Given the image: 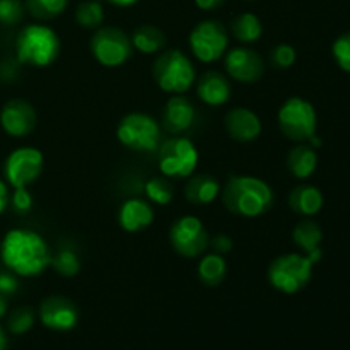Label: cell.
<instances>
[{
  "label": "cell",
  "mask_w": 350,
  "mask_h": 350,
  "mask_svg": "<svg viewBox=\"0 0 350 350\" xmlns=\"http://www.w3.org/2000/svg\"><path fill=\"white\" fill-rule=\"evenodd\" d=\"M3 265L19 277H38L51 265L50 246L40 232L33 229H12L0 245Z\"/></svg>",
  "instance_id": "1"
},
{
  "label": "cell",
  "mask_w": 350,
  "mask_h": 350,
  "mask_svg": "<svg viewBox=\"0 0 350 350\" xmlns=\"http://www.w3.org/2000/svg\"><path fill=\"white\" fill-rule=\"evenodd\" d=\"M222 202L231 214L255 219L267 214L273 205V190L262 178L238 174L231 176L221 190Z\"/></svg>",
  "instance_id": "2"
},
{
  "label": "cell",
  "mask_w": 350,
  "mask_h": 350,
  "mask_svg": "<svg viewBox=\"0 0 350 350\" xmlns=\"http://www.w3.org/2000/svg\"><path fill=\"white\" fill-rule=\"evenodd\" d=\"M60 38L46 24H27L16 40L17 60L29 67H48L60 55Z\"/></svg>",
  "instance_id": "3"
},
{
  "label": "cell",
  "mask_w": 350,
  "mask_h": 350,
  "mask_svg": "<svg viewBox=\"0 0 350 350\" xmlns=\"http://www.w3.org/2000/svg\"><path fill=\"white\" fill-rule=\"evenodd\" d=\"M156 84L170 94H185L197 82L193 62L185 51L166 50L156 58L152 68Z\"/></svg>",
  "instance_id": "4"
},
{
  "label": "cell",
  "mask_w": 350,
  "mask_h": 350,
  "mask_svg": "<svg viewBox=\"0 0 350 350\" xmlns=\"http://www.w3.org/2000/svg\"><path fill=\"white\" fill-rule=\"evenodd\" d=\"M314 263L303 253H286L269 265V282L284 294H296L310 284Z\"/></svg>",
  "instance_id": "5"
},
{
  "label": "cell",
  "mask_w": 350,
  "mask_h": 350,
  "mask_svg": "<svg viewBox=\"0 0 350 350\" xmlns=\"http://www.w3.org/2000/svg\"><path fill=\"white\" fill-rule=\"evenodd\" d=\"M116 139L135 152H156L161 144V126L147 113H129L116 126Z\"/></svg>",
  "instance_id": "6"
},
{
  "label": "cell",
  "mask_w": 350,
  "mask_h": 350,
  "mask_svg": "<svg viewBox=\"0 0 350 350\" xmlns=\"http://www.w3.org/2000/svg\"><path fill=\"white\" fill-rule=\"evenodd\" d=\"M277 122L280 132L294 142H308L311 137L317 135V109L304 98L294 96L282 103L277 113Z\"/></svg>",
  "instance_id": "7"
},
{
  "label": "cell",
  "mask_w": 350,
  "mask_h": 350,
  "mask_svg": "<svg viewBox=\"0 0 350 350\" xmlns=\"http://www.w3.org/2000/svg\"><path fill=\"white\" fill-rule=\"evenodd\" d=\"M159 170L166 178L185 180L198 166V150L188 137H174L159 147Z\"/></svg>",
  "instance_id": "8"
},
{
  "label": "cell",
  "mask_w": 350,
  "mask_h": 350,
  "mask_svg": "<svg viewBox=\"0 0 350 350\" xmlns=\"http://www.w3.org/2000/svg\"><path fill=\"white\" fill-rule=\"evenodd\" d=\"M91 53L103 67H120L132 57V40L125 31L118 27H98L91 40Z\"/></svg>",
  "instance_id": "9"
},
{
  "label": "cell",
  "mask_w": 350,
  "mask_h": 350,
  "mask_svg": "<svg viewBox=\"0 0 350 350\" xmlns=\"http://www.w3.org/2000/svg\"><path fill=\"white\" fill-rule=\"evenodd\" d=\"M188 44L198 62L214 64L228 51V29L219 21H202L191 29L190 36H188Z\"/></svg>",
  "instance_id": "10"
},
{
  "label": "cell",
  "mask_w": 350,
  "mask_h": 350,
  "mask_svg": "<svg viewBox=\"0 0 350 350\" xmlns=\"http://www.w3.org/2000/svg\"><path fill=\"white\" fill-rule=\"evenodd\" d=\"M170 243L178 255L185 258H197L208 248L211 239L200 219L195 215H183L171 226Z\"/></svg>",
  "instance_id": "11"
},
{
  "label": "cell",
  "mask_w": 350,
  "mask_h": 350,
  "mask_svg": "<svg viewBox=\"0 0 350 350\" xmlns=\"http://www.w3.org/2000/svg\"><path fill=\"white\" fill-rule=\"evenodd\" d=\"M44 157L36 147H19L7 156L3 164V174L12 188L29 187L43 173Z\"/></svg>",
  "instance_id": "12"
},
{
  "label": "cell",
  "mask_w": 350,
  "mask_h": 350,
  "mask_svg": "<svg viewBox=\"0 0 350 350\" xmlns=\"http://www.w3.org/2000/svg\"><path fill=\"white\" fill-rule=\"evenodd\" d=\"M224 67L229 77L243 82V84H253V82L260 81L263 70H265L263 58L255 50L246 46H238L226 51Z\"/></svg>",
  "instance_id": "13"
},
{
  "label": "cell",
  "mask_w": 350,
  "mask_h": 350,
  "mask_svg": "<svg viewBox=\"0 0 350 350\" xmlns=\"http://www.w3.org/2000/svg\"><path fill=\"white\" fill-rule=\"evenodd\" d=\"M36 111L24 99H10L0 111V125L10 137H26L36 126Z\"/></svg>",
  "instance_id": "14"
},
{
  "label": "cell",
  "mask_w": 350,
  "mask_h": 350,
  "mask_svg": "<svg viewBox=\"0 0 350 350\" xmlns=\"http://www.w3.org/2000/svg\"><path fill=\"white\" fill-rule=\"evenodd\" d=\"M40 320L55 332H68L79 321V311L70 299L64 296H50L41 303Z\"/></svg>",
  "instance_id": "15"
},
{
  "label": "cell",
  "mask_w": 350,
  "mask_h": 350,
  "mask_svg": "<svg viewBox=\"0 0 350 350\" xmlns=\"http://www.w3.org/2000/svg\"><path fill=\"white\" fill-rule=\"evenodd\" d=\"M226 130L238 142H253L262 133V120L248 108H232L226 115Z\"/></svg>",
  "instance_id": "16"
},
{
  "label": "cell",
  "mask_w": 350,
  "mask_h": 350,
  "mask_svg": "<svg viewBox=\"0 0 350 350\" xmlns=\"http://www.w3.org/2000/svg\"><path fill=\"white\" fill-rule=\"evenodd\" d=\"M197 111L190 99L183 94H173L163 111V125L171 133H183L193 126Z\"/></svg>",
  "instance_id": "17"
},
{
  "label": "cell",
  "mask_w": 350,
  "mask_h": 350,
  "mask_svg": "<svg viewBox=\"0 0 350 350\" xmlns=\"http://www.w3.org/2000/svg\"><path fill=\"white\" fill-rule=\"evenodd\" d=\"M154 222V211L150 202L142 198H129L118 211V224L126 232H140Z\"/></svg>",
  "instance_id": "18"
},
{
  "label": "cell",
  "mask_w": 350,
  "mask_h": 350,
  "mask_svg": "<svg viewBox=\"0 0 350 350\" xmlns=\"http://www.w3.org/2000/svg\"><path fill=\"white\" fill-rule=\"evenodd\" d=\"M197 94L207 106H224L231 98V82L221 72H205L197 81Z\"/></svg>",
  "instance_id": "19"
},
{
  "label": "cell",
  "mask_w": 350,
  "mask_h": 350,
  "mask_svg": "<svg viewBox=\"0 0 350 350\" xmlns=\"http://www.w3.org/2000/svg\"><path fill=\"white\" fill-rule=\"evenodd\" d=\"M293 241L296 243L297 248L306 255L313 263H318L321 260V241H323V231L320 224L311 219L297 222L296 228L293 229Z\"/></svg>",
  "instance_id": "20"
},
{
  "label": "cell",
  "mask_w": 350,
  "mask_h": 350,
  "mask_svg": "<svg viewBox=\"0 0 350 350\" xmlns=\"http://www.w3.org/2000/svg\"><path fill=\"white\" fill-rule=\"evenodd\" d=\"M221 183L212 174H191L185 187V197L195 205H208L221 195Z\"/></svg>",
  "instance_id": "21"
},
{
  "label": "cell",
  "mask_w": 350,
  "mask_h": 350,
  "mask_svg": "<svg viewBox=\"0 0 350 350\" xmlns=\"http://www.w3.org/2000/svg\"><path fill=\"white\" fill-rule=\"evenodd\" d=\"M323 193L314 185H299L289 195V207L293 208V212L303 215V217L317 215L323 208Z\"/></svg>",
  "instance_id": "22"
},
{
  "label": "cell",
  "mask_w": 350,
  "mask_h": 350,
  "mask_svg": "<svg viewBox=\"0 0 350 350\" xmlns=\"http://www.w3.org/2000/svg\"><path fill=\"white\" fill-rule=\"evenodd\" d=\"M287 167H289L293 176L297 178V180L311 178L318 167L317 149H313L310 144L301 142L287 156Z\"/></svg>",
  "instance_id": "23"
},
{
  "label": "cell",
  "mask_w": 350,
  "mask_h": 350,
  "mask_svg": "<svg viewBox=\"0 0 350 350\" xmlns=\"http://www.w3.org/2000/svg\"><path fill=\"white\" fill-rule=\"evenodd\" d=\"M130 40H132V46L139 53L156 55L166 44V34L159 27L152 26V24H142V26H139L133 31Z\"/></svg>",
  "instance_id": "24"
},
{
  "label": "cell",
  "mask_w": 350,
  "mask_h": 350,
  "mask_svg": "<svg viewBox=\"0 0 350 350\" xmlns=\"http://www.w3.org/2000/svg\"><path fill=\"white\" fill-rule=\"evenodd\" d=\"M226 273H228V262L219 253H207L198 262V279L205 286H219L226 279Z\"/></svg>",
  "instance_id": "25"
},
{
  "label": "cell",
  "mask_w": 350,
  "mask_h": 350,
  "mask_svg": "<svg viewBox=\"0 0 350 350\" xmlns=\"http://www.w3.org/2000/svg\"><path fill=\"white\" fill-rule=\"evenodd\" d=\"M231 33L239 43L250 44L255 43L262 38L263 34V24L255 14L245 12L239 14L234 17V21L231 23Z\"/></svg>",
  "instance_id": "26"
},
{
  "label": "cell",
  "mask_w": 350,
  "mask_h": 350,
  "mask_svg": "<svg viewBox=\"0 0 350 350\" xmlns=\"http://www.w3.org/2000/svg\"><path fill=\"white\" fill-rule=\"evenodd\" d=\"M75 21L85 29H98L105 21V9L98 0H85L75 9Z\"/></svg>",
  "instance_id": "27"
},
{
  "label": "cell",
  "mask_w": 350,
  "mask_h": 350,
  "mask_svg": "<svg viewBox=\"0 0 350 350\" xmlns=\"http://www.w3.org/2000/svg\"><path fill=\"white\" fill-rule=\"evenodd\" d=\"M68 0H26L27 10L36 19L48 21L60 16L67 7Z\"/></svg>",
  "instance_id": "28"
},
{
  "label": "cell",
  "mask_w": 350,
  "mask_h": 350,
  "mask_svg": "<svg viewBox=\"0 0 350 350\" xmlns=\"http://www.w3.org/2000/svg\"><path fill=\"white\" fill-rule=\"evenodd\" d=\"M51 267L55 272L62 277H74L81 270V260L77 253L70 248H62L57 255L51 258Z\"/></svg>",
  "instance_id": "29"
},
{
  "label": "cell",
  "mask_w": 350,
  "mask_h": 350,
  "mask_svg": "<svg viewBox=\"0 0 350 350\" xmlns=\"http://www.w3.org/2000/svg\"><path fill=\"white\" fill-rule=\"evenodd\" d=\"M146 195L147 198H149V202H152V204L170 205L174 197V191L166 178L156 176L150 178L146 183Z\"/></svg>",
  "instance_id": "30"
},
{
  "label": "cell",
  "mask_w": 350,
  "mask_h": 350,
  "mask_svg": "<svg viewBox=\"0 0 350 350\" xmlns=\"http://www.w3.org/2000/svg\"><path fill=\"white\" fill-rule=\"evenodd\" d=\"M34 318H36L34 317V311L31 310V308L23 306L17 308V310H14L12 313H10L7 325H9V330L12 332L14 335H23L33 328Z\"/></svg>",
  "instance_id": "31"
},
{
  "label": "cell",
  "mask_w": 350,
  "mask_h": 350,
  "mask_svg": "<svg viewBox=\"0 0 350 350\" xmlns=\"http://www.w3.org/2000/svg\"><path fill=\"white\" fill-rule=\"evenodd\" d=\"M332 55L344 72L350 74V33H344L332 44Z\"/></svg>",
  "instance_id": "32"
},
{
  "label": "cell",
  "mask_w": 350,
  "mask_h": 350,
  "mask_svg": "<svg viewBox=\"0 0 350 350\" xmlns=\"http://www.w3.org/2000/svg\"><path fill=\"white\" fill-rule=\"evenodd\" d=\"M24 17V5L21 0H0V23L14 26Z\"/></svg>",
  "instance_id": "33"
},
{
  "label": "cell",
  "mask_w": 350,
  "mask_h": 350,
  "mask_svg": "<svg viewBox=\"0 0 350 350\" xmlns=\"http://www.w3.org/2000/svg\"><path fill=\"white\" fill-rule=\"evenodd\" d=\"M296 48L291 46V44L282 43L277 44L272 50V64L275 65L277 68H289L296 64Z\"/></svg>",
  "instance_id": "34"
},
{
  "label": "cell",
  "mask_w": 350,
  "mask_h": 350,
  "mask_svg": "<svg viewBox=\"0 0 350 350\" xmlns=\"http://www.w3.org/2000/svg\"><path fill=\"white\" fill-rule=\"evenodd\" d=\"M9 204H12V208L19 214H27L33 208V195L29 193L27 187L14 188L12 197L9 198Z\"/></svg>",
  "instance_id": "35"
},
{
  "label": "cell",
  "mask_w": 350,
  "mask_h": 350,
  "mask_svg": "<svg viewBox=\"0 0 350 350\" xmlns=\"http://www.w3.org/2000/svg\"><path fill=\"white\" fill-rule=\"evenodd\" d=\"M208 245L214 248L215 253H219V255H224V253L231 252L232 250V239L226 234H217L211 243H208Z\"/></svg>",
  "instance_id": "36"
},
{
  "label": "cell",
  "mask_w": 350,
  "mask_h": 350,
  "mask_svg": "<svg viewBox=\"0 0 350 350\" xmlns=\"http://www.w3.org/2000/svg\"><path fill=\"white\" fill-rule=\"evenodd\" d=\"M17 280L16 277L10 275V273H0V294L3 296H9V294H14L17 291Z\"/></svg>",
  "instance_id": "37"
},
{
  "label": "cell",
  "mask_w": 350,
  "mask_h": 350,
  "mask_svg": "<svg viewBox=\"0 0 350 350\" xmlns=\"http://www.w3.org/2000/svg\"><path fill=\"white\" fill-rule=\"evenodd\" d=\"M224 2L226 0H195L198 9L202 10H214L217 9V7H221Z\"/></svg>",
  "instance_id": "38"
},
{
  "label": "cell",
  "mask_w": 350,
  "mask_h": 350,
  "mask_svg": "<svg viewBox=\"0 0 350 350\" xmlns=\"http://www.w3.org/2000/svg\"><path fill=\"white\" fill-rule=\"evenodd\" d=\"M9 190H7V185L0 180V215L3 214V211L9 205Z\"/></svg>",
  "instance_id": "39"
},
{
  "label": "cell",
  "mask_w": 350,
  "mask_h": 350,
  "mask_svg": "<svg viewBox=\"0 0 350 350\" xmlns=\"http://www.w3.org/2000/svg\"><path fill=\"white\" fill-rule=\"evenodd\" d=\"M109 3H113V5L116 7H130L133 5V3H137L139 0H108Z\"/></svg>",
  "instance_id": "40"
},
{
  "label": "cell",
  "mask_w": 350,
  "mask_h": 350,
  "mask_svg": "<svg viewBox=\"0 0 350 350\" xmlns=\"http://www.w3.org/2000/svg\"><path fill=\"white\" fill-rule=\"evenodd\" d=\"M7 313V299L3 294H0V318Z\"/></svg>",
  "instance_id": "41"
},
{
  "label": "cell",
  "mask_w": 350,
  "mask_h": 350,
  "mask_svg": "<svg viewBox=\"0 0 350 350\" xmlns=\"http://www.w3.org/2000/svg\"><path fill=\"white\" fill-rule=\"evenodd\" d=\"M7 347V337L5 334H3V330L0 328V350H5Z\"/></svg>",
  "instance_id": "42"
},
{
  "label": "cell",
  "mask_w": 350,
  "mask_h": 350,
  "mask_svg": "<svg viewBox=\"0 0 350 350\" xmlns=\"http://www.w3.org/2000/svg\"><path fill=\"white\" fill-rule=\"evenodd\" d=\"M98 2H99V0H98Z\"/></svg>",
  "instance_id": "43"
},
{
  "label": "cell",
  "mask_w": 350,
  "mask_h": 350,
  "mask_svg": "<svg viewBox=\"0 0 350 350\" xmlns=\"http://www.w3.org/2000/svg\"><path fill=\"white\" fill-rule=\"evenodd\" d=\"M248 2H250V0H248Z\"/></svg>",
  "instance_id": "44"
}]
</instances>
